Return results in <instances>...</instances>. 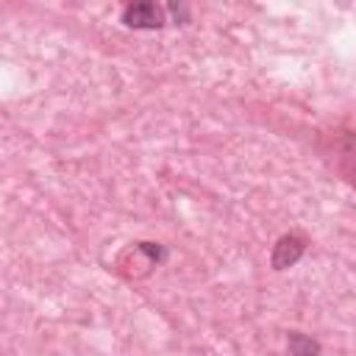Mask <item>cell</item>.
<instances>
[{
	"mask_svg": "<svg viewBox=\"0 0 356 356\" xmlns=\"http://www.w3.org/2000/svg\"><path fill=\"white\" fill-rule=\"evenodd\" d=\"M122 22L128 28H161L164 14L156 3H134L122 11Z\"/></svg>",
	"mask_w": 356,
	"mask_h": 356,
	"instance_id": "obj_2",
	"label": "cell"
},
{
	"mask_svg": "<svg viewBox=\"0 0 356 356\" xmlns=\"http://www.w3.org/2000/svg\"><path fill=\"white\" fill-rule=\"evenodd\" d=\"M286 348H289V356H320V342L306 337L303 331H289Z\"/></svg>",
	"mask_w": 356,
	"mask_h": 356,
	"instance_id": "obj_3",
	"label": "cell"
},
{
	"mask_svg": "<svg viewBox=\"0 0 356 356\" xmlns=\"http://www.w3.org/2000/svg\"><path fill=\"white\" fill-rule=\"evenodd\" d=\"M303 253H306V236H300V234H286V236H281V239L275 242V248H273V267H275V270H286V267H292Z\"/></svg>",
	"mask_w": 356,
	"mask_h": 356,
	"instance_id": "obj_1",
	"label": "cell"
}]
</instances>
